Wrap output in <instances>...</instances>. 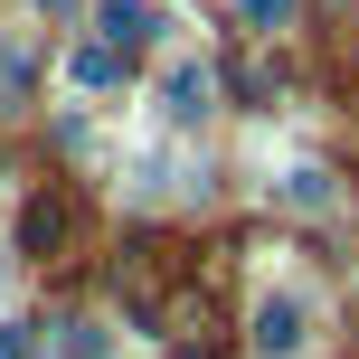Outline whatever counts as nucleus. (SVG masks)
Masks as SVG:
<instances>
[{
	"label": "nucleus",
	"instance_id": "1a4fd4ad",
	"mask_svg": "<svg viewBox=\"0 0 359 359\" xmlns=\"http://www.w3.org/2000/svg\"><path fill=\"white\" fill-rule=\"evenodd\" d=\"M0 359H38V331L29 322H0Z\"/></svg>",
	"mask_w": 359,
	"mask_h": 359
},
{
	"label": "nucleus",
	"instance_id": "f03ea898",
	"mask_svg": "<svg viewBox=\"0 0 359 359\" xmlns=\"http://www.w3.org/2000/svg\"><path fill=\"white\" fill-rule=\"evenodd\" d=\"M95 19H104V48H161V38L180 29L161 0H104Z\"/></svg>",
	"mask_w": 359,
	"mask_h": 359
},
{
	"label": "nucleus",
	"instance_id": "423d86ee",
	"mask_svg": "<svg viewBox=\"0 0 359 359\" xmlns=\"http://www.w3.org/2000/svg\"><path fill=\"white\" fill-rule=\"evenodd\" d=\"M67 76H76L86 95H114V86H123V48H104V38H95V48L67 57Z\"/></svg>",
	"mask_w": 359,
	"mask_h": 359
},
{
	"label": "nucleus",
	"instance_id": "9b49d317",
	"mask_svg": "<svg viewBox=\"0 0 359 359\" xmlns=\"http://www.w3.org/2000/svg\"><path fill=\"white\" fill-rule=\"evenodd\" d=\"M0 293H10V265H0Z\"/></svg>",
	"mask_w": 359,
	"mask_h": 359
},
{
	"label": "nucleus",
	"instance_id": "7ed1b4c3",
	"mask_svg": "<svg viewBox=\"0 0 359 359\" xmlns=\"http://www.w3.org/2000/svg\"><path fill=\"white\" fill-rule=\"evenodd\" d=\"M274 208H293V217H331V208H341V180H331L322 161H293L284 180H274Z\"/></svg>",
	"mask_w": 359,
	"mask_h": 359
},
{
	"label": "nucleus",
	"instance_id": "20e7f679",
	"mask_svg": "<svg viewBox=\"0 0 359 359\" xmlns=\"http://www.w3.org/2000/svg\"><path fill=\"white\" fill-rule=\"evenodd\" d=\"M255 350H265V359L303 350V293H265V303H255Z\"/></svg>",
	"mask_w": 359,
	"mask_h": 359
},
{
	"label": "nucleus",
	"instance_id": "0eeeda50",
	"mask_svg": "<svg viewBox=\"0 0 359 359\" xmlns=\"http://www.w3.org/2000/svg\"><path fill=\"white\" fill-rule=\"evenodd\" d=\"M19 246H29V255H57V246H67V208H57V198H29V217H19Z\"/></svg>",
	"mask_w": 359,
	"mask_h": 359
},
{
	"label": "nucleus",
	"instance_id": "6e6552de",
	"mask_svg": "<svg viewBox=\"0 0 359 359\" xmlns=\"http://www.w3.org/2000/svg\"><path fill=\"white\" fill-rule=\"evenodd\" d=\"M236 10H246V29H293L303 0H236Z\"/></svg>",
	"mask_w": 359,
	"mask_h": 359
},
{
	"label": "nucleus",
	"instance_id": "9d476101",
	"mask_svg": "<svg viewBox=\"0 0 359 359\" xmlns=\"http://www.w3.org/2000/svg\"><path fill=\"white\" fill-rule=\"evenodd\" d=\"M38 10H76V0H38Z\"/></svg>",
	"mask_w": 359,
	"mask_h": 359
},
{
	"label": "nucleus",
	"instance_id": "f257e3e1",
	"mask_svg": "<svg viewBox=\"0 0 359 359\" xmlns=\"http://www.w3.org/2000/svg\"><path fill=\"white\" fill-rule=\"evenodd\" d=\"M208 104H217V67H208V57H170V76H161V95H151V114L189 133Z\"/></svg>",
	"mask_w": 359,
	"mask_h": 359
},
{
	"label": "nucleus",
	"instance_id": "39448f33",
	"mask_svg": "<svg viewBox=\"0 0 359 359\" xmlns=\"http://www.w3.org/2000/svg\"><path fill=\"white\" fill-rule=\"evenodd\" d=\"M38 359H114V331L86 322V312H67V322L38 331Z\"/></svg>",
	"mask_w": 359,
	"mask_h": 359
}]
</instances>
